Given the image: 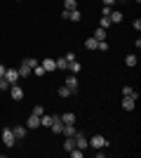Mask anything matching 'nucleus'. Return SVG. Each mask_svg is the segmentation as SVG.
Returning a JSON list of instances; mask_svg holds the SVG:
<instances>
[{"instance_id": "f257e3e1", "label": "nucleus", "mask_w": 141, "mask_h": 158, "mask_svg": "<svg viewBox=\"0 0 141 158\" xmlns=\"http://www.w3.org/2000/svg\"><path fill=\"white\" fill-rule=\"evenodd\" d=\"M35 64H38V59H35V57H26V59L19 64V69H17V71H19V76H21V78L31 76V73H33V66H35Z\"/></svg>"}, {"instance_id": "f03ea898", "label": "nucleus", "mask_w": 141, "mask_h": 158, "mask_svg": "<svg viewBox=\"0 0 141 158\" xmlns=\"http://www.w3.org/2000/svg\"><path fill=\"white\" fill-rule=\"evenodd\" d=\"M87 142H89V146H92V149H106V146L111 144V142H108L106 137H101V135H94V137H89Z\"/></svg>"}, {"instance_id": "7ed1b4c3", "label": "nucleus", "mask_w": 141, "mask_h": 158, "mask_svg": "<svg viewBox=\"0 0 141 158\" xmlns=\"http://www.w3.org/2000/svg\"><path fill=\"white\" fill-rule=\"evenodd\" d=\"M2 144H5L7 149H12V146L17 144V137H14L12 127H5V130H2Z\"/></svg>"}, {"instance_id": "20e7f679", "label": "nucleus", "mask_w": 141, "mask_h": 158, "mask_svg": "<svg viewBox=\"0 0 141 158\" xmlns=\"http://www.w3.org/2000/svg\"><path fill=\"white\" fill-rule=\"evenodd\" d=\"M61 19L80 21V19H82V14H80V10H78V7H75V10H64V12H61Z\"/></svg>"}, {"instance_id": "39448f33", "label": "nucleus", "mask_w": 141, "mask_h": 158, "mask_svg": "<svg viewBox=\"0 0 141 158\" xmlns=\"http://www.w3.org/2000/svg\"><path fill=\"white\" fill-rule=\"evenodd\" d=\"M75 149H82V151H85V149H87L89 146V142H87V137H85V135H82V132H75Z\"/></svg>"}, {"instance_id": "423d86ee", "label": "nucleus", "mask_w": 141, "mask_h": 158, "mask_svg": "<svg viewBox=\"0 0 141 158\" xmlns=\"http://www.w3.org/2000/svg\"><path fill=\"white\" fill-rule=\"evenodd\" d=\"M5 78H7V83H10V85H14V83H19V71H17V69H5Z\"/></svg>"}, {"instance_id": "0eeeda50", "label": "nucleus", "mask_w": 141, "mask_h": 158, "mask_svg": "<svg viewBox=\"0 0 141 158\" xmlns=\"http://www.w3.org/2000/svg\"><path fill=\"white\" fill-rule=\"evenodd\" d=\"M10 97H12L14 102H21V99H24V90L14 83V85H10Z\"/></svg>"}, {"instance_id": "6e6552de", "label": "nucleus", "mask_w": 141, "mask_h": 158, "mask_svg": "<svg viewBox=\"0 0 141 158\" xmlns=\"http://www.w3.org/2000/svg\"><path fill=\"white\" fill-rule=\"evenodd\" d=\"M75 123H64V127H61V135L64 137H75Z\"/></svg>"}, {"instance_id": "1a4fd4ad", "label": "nucleus", "mask_w": 141, "mask_h": 158, "mask_svg": "<svg viewBox=\"0 0 141 158\" xmlns=\"http://www.w3.org/2000/svg\"><path fill=\"white\" fill-rule=\"evenodd\" d=\"M26 127H28V130H35V127H40V116H33V113H31V116L26 118Z\"/></svg>"}, {"instance_id": "9d476101", "label": "nucleus", "mask_w": 141, "mask_h": 158, "mask_svg": "<svg viewBox=\"0 0 141 158\" xmlns=\"http://www.w3.org/2000/svg\"><path fill=\"white\" fill-rule=\"evenodd\" d=\"M12 132H14V137H17V142L19 139H24L28 135V127H24V125H17V127H12Z\"/></svg>"}, {"instance_id": "9b49d317", "label": "nucleus", "mask_w": 141, "mask_h": 158, "mask_svg": "<svg viewBox=\"0 0 141 158\" xmlns=\"http://www.w3.org/2000/svg\"><path fill=\"white\" fill-rule=\"evenodd\" d=\"M61 127H64L61 118H59V116H54V120H52V125H49V130H52L54 135H61Z\"/></svg>"}, {"instance_id": "f8f14e48", "label": "nucleus", "mask_w": 141, "mask_h": 158, "mask_svg": "<svg viewBox=\"0 0 141 158\" xmlns=\"http://www.w3.org/2000/svg\"><path fill=\"white\" fill-rule=\"evenodd\" d=\"M134 106H136V99L122 97V109H125V111H134Z\"/></svg>"}, {"instance_id": "ddd939ff", "label": "nucleus", "mask_w": 141, "mask_h": 158, "mask_svg": "<svg viewBox=\"0 0 141 158\" xmlns=\"http://www.w3.org/2000/svg\"><path fill=\"white\" fill-rule=\"evenodd\" d=\"M42 69H45L47 73H49V71H57V61L49 59V57H45V59H42Z\"/></svg>"}, {"instance_id": "4468645a", "label": "nucleus", "mask_w": 141, "mask_h": 158, "mask_svg": "<svg viewBox=\"0 0 141 158\" xmlns=\"http://www.w3.org/2000/svg\"><path fill=\"white\" fill-rule=\"evenodd\" d=\"M66 87H71V92H78V78L75 76H66Z\"/></svg>"}, {"instance_id": "2eb2a0df", "label": "nucleus", "mask_w": 141, "mask_h": 158, "mask_svg": "<svg viewBox=\"0 0 141 158\" xmlns=\"http://www.w3.org/2000/svg\"><path fill=\"white\" fill-rule=\"evenodd\" d=\"M122 97H132V99H139V94L134 92V87L125 85V87H122Z\"/></svg>"}, {"instance_id": "dca6fc26", "label": "nucleus", "mask_w": 141, "mask_h": 158, "mask_svg": "<svg viewBox=\"0 0 141 158\" xmlns=\"http://www.w3.org/2000/svg\"><path fill=\"white\" fill-rule=\"evenodd\" d=\"M108 19H111V24H120V21H122V12H118V10H113V12L108 14Z\"/></svg>"}, {"instance_id": "f3484780", "label": "nucleus", "mask_w": 141, "mask_h": 158, "mask_svg": "<svg viewBox=\"0 0 141 158\" xmlns=\"http://www.w3.org/2000/svg\"><path fill=\"white\" fill-rule=\"evenodd\" d=\"M59 118H61V123H75V113L66 111V113H61Z\"/></svg>"}, {"instance_id": "a211bd4d", "label": "nucleus", "mask_w": 141, "mask_h": 158, "mask_svg": "<svg viewBox=\"0 0 141 158\" xmlns=\"http://www.w3.org/2000/svg\"><path fill=\"white\" fill-rule=\"evenodd\" d=\"M136 61H139V57H136V54H127V57H125V64H127L129 69H134Z\"/></svg>"}, {"instance_id": "6ab92c4d", "label": "nucleus", "mask_w": 141, "mask_h": 158, "mask_svg": "<svg viewBox=\"0 0 141 158\" xmlns=\"http://www.w3.org/2000/svg\"><path fill=\"white\" fill-rule=\"evenodd\" d=\"M73 149H75V139L66 137V142H64V151H73Z\"/></svg>"}, {"instance_id": "aec40b11", "label": "nucleus", "mask_w": 141, "mask_h": 158, "mask_svg": "<svg viewBox=\"0 0 141 158\" xmlns=\"http://www.w3.org/2000/svg\"><path fill=\"white\" fill-rule=\"evenodd\" d=\"M59 97H61V99H68V97H73L71 87H66V85H64V87H59Z\"/></svg>"}, {"instance_id": "412c9836", "label": "nucleus", "mask_w": 141, "mask_h": 158, "mask_svg": "<svg viewBox=\"0 0 141 158\" xmlns=\"http://www.w3.org/2000/svg\"><path fill=\"white\" fill-rule=\"evenodd\" d=\"M94 38H96V40H106V28L96 26V31H94Z\"/></svg>"}, {"instance_id": "4be33fe9", "label": "nucleus", "mask_w": 141, "mask_h": 158, "mask_svg": "<svg viewBox=\"0 0 141 158\" xmlns=\"http://www.w3.org/2000/svg\"><path fill=\"white\" fill-rule=\"evenodd\" d=\"M54 61H57V69H59V71H66V69H68L66 57H61V59H54Z\"/></svg>"}, {"instance_id": "5701e85b", "label": "nucleus", "mask_w": 141, "mask_h": 158, "mask_svg": "<svg viewBox=\"0 0 141 158\" xmlns=\"http://www.w3.org/2000/svg\"><path fill=\"white\" fill-rule=\"evenodd\" d=\"M96 45H99V40H96V38H87V40H85V47H87V50H96Z\"/></svg>"}, {"instance_id": "b1692460", "label": "nucleus", "mask_w": 141, "mask_h": 158, "mask_svg": "<svg viewBox=\"0 0 141 158\" xmlns=\"http://www.w3.org/2000/svg\"><path fill=\"white\" fill-rule=\"evenodd\" d=\"M45 73H47V71L42 69V64H35V66H33V73H31V76H40V78H42Z\"/></svg>"}, {"instance_id": "393cba45", "label": "nucleus", "mask_w": 141, "mask_h": 158, "mask_svg": "<svg viewBox=\"0 0 141 158\" xmlns=\"http://www.w3.org/2000/svg\"><path fill=\"white\" fill-rule=\"evenodd\" d=\"M78 7V0H64V10H75Z\"/></svg>"}, {"instance_id": "a878e982", "label": "nucleus", "mask_w": 141, "mask_h": 158, "mask_svg": "<svg viewBox=\"0 0 141 158\" xmlns=\"http://www.w3.org/2000/svg\"><path fill=\"white\" fill-rule=\"evenodd\" d=\"M68 71H71V73H80V64H78V59L68 64Z\"/></svg>"}, {"instance_id": "bb28decb", "label": "nucleus", "mask_w": 141, "mask_h": 158, "mask_svg": "<svg viewBox=\"0 0 141 158\" xmlns=\"http://www.w3.org/2000/svg\"><path fill=\"white\" fill-rule=\"evenodd\" d=\"M99 26L101 28H108V26H111V19H108V17H101V19H99Z\"/></svg>"}, {"instance_id": "cd10ccee", "label": "nucleus", "mask_w": 141, "mask_h": 158, "mask_svg": "<svg viewBox=\"0 0 141 158\" xmlns=\"http://www.w3.org/2000/svg\"><path fill=\"white\" fill-rule=\"evenodd\" d=\"M96 50H101V52H108V43H106V40H99Z\"/></svg>"}, {"instance_id": "c85d7f7f", "label": "nucleus", "mask_w": 141, "mask_h": 158, "mask_svg": "<svg viewBox=\"0 0 141 158\" xmlns=\"http://www.w3.org/2000/svg\"><path fill=\"white\" fill-rule=\"evenodd\" d=\"M0 90H10V83H7V78H5V76L0 78Z\"/></svg>"}, {"instance_id": "c756f323", "label": "nucleus", "mask_w": 141, "mask_h": 158, "mask_svg": "<svg viewBox=\"0 0 141 158\" xmlns=\"http://www.w3.org/2000/svg\"><path fill=\"white\" fill-rule=\"evenodd\" d=\"M42 113H45V109H42L40 104H38V106H33V116H42Z\"/></svg>"}, {"instance_id": "7c9ffc66", "label": "nucleus", "mask_w": 141, "mask_h": 158, "mask_svg": "<svg viewBox=\"0 0 141 158\" xmlns=\"http://www.w3.org/2000/svg\"><path fill=\"white\" fill-rule=\"evenodd\" d=\"M73 158H82V149H73V151H68Z\"/></svg>"}, {"instance_id": "2f4dec72", "label": "nucleus", "mask_w": 141, "mask_h": 158, "mask_svg": "<svg viewBox=\"0 0 141 158\" xmlns=\"http://www.w3.org/2000/svg\"><path fill=\"white\" fill-rule=\"evenodd\" d=\"M75 59H78V57H75V52H66V61H68V64H71V61H75Z\"/></svg>"}, {"instance_id": "473e14b6", "label": "nucleus", "mask_w": 141, "mask_h": 158, "mask_svg": "<svg viewBox=\"0 0 141 158\" xmlns=\"http://www.w3.org/2000/svg\"><path fill=\"white\" fill-rule=\"evenodd\" d=\"M111 12H113V10H111V7H108V5H104V10H101V14H104V17H108V14H111Z\"/></svg>"}, {"instance_id": "72a5a7b5", "label": "nucleus", "mask_w": 141, "mask_h": 158, "mask_svg": "<svg viewBox=\"0 0 141 158\" xmlns=\"http://www.w3.org/2000/svg\"><path fill=\"white\" fill-rule=\"evenodd\" d=\"M132 26H134V31H139V28H141V19H134V21H132Z\"/></svg>"}, {"instance_id": "f704fd0d", "label": "nucleus", "mask_w": 141, "mask_h": 158, "mask_svg": "<svg viewBox=\"0 0 141 158\" xmlns=\"http://www.w3.org/2000/svg\"><path fill=\"white\" fill-rule=\"evenodd\" d=\"M101 2H104V5H108V7H113V5H115V0H101Z\"/></svg>"}, {"instance_id": "c9c22d12", "label": "nucleus", "mask_w": 141, "mask_h": 158, "mask_svg": "<svg viewBox=\"0 0 141 158\" xmlns=\"http://www.w3.org/2000/svg\"><path fill=\"white\" fill-rule=\"evenodd\" d=\"M2 76H5V66L0 64V78H2Z\"/></svg>"}]
</instances>
